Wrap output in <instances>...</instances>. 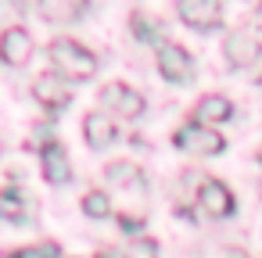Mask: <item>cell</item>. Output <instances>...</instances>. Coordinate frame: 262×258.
<instances>
[{
  "mask_svg": "<svg viewBox=\"0 0 262 258\" xmlns=\"http://www.w3.org/2000/svg\"><path fill=\"white\" fill-rule=\"evenodd\" d=\"M104 183H108V197H112V215H119L122 229H140L144 215H147V183L144 172L129 161H112L104 169Z\"/></svg>",
  "mask_w": 262,
  "mask_h": 258,
  "instance_id": "1",
  "label": "cell"
},
{
  "mask_svg": "<svg viewBox=\"0 0 262 258\" xmlns=\"http://www.w3.org/2000/svg\"><path fill=\"white\" fill-rule=\"evenodd\" d=\"M47 54H51V65H54V72H58L61 79H90V76L97 72V58H94L83 43H76V40H69V36L54 40V43L47 47Z\"/></svg>",
  "mask_w": 262,
  "mask_h": 258,
  "instance_id": "2",
  "label": "cell"
},
{
  "mask_svg": "<svg viewBox=\"0 0 262 258\" xmlns=\"http://www.w3.org/2000/svg\"><path fill=\"white\" fill-rule=\"evenodd\" d=\"M223 54H226V61H230L233 68H248V65H255L258 54H262V36H258L255 29H233V33L223 40Z\"/></svg>",
  "mask_w": 262,
  "mask_h": 258,
  "instance_id": "3",
  "label": "cell"
},
{
  "mask_svg": "<svg viewBox=\"0 0 262 258\" xmlns=\"http://www.w3.org/2000/svg\"><path fill=\"white\" fill-rule=\"evenodd\" d=\"M172 144H176L180 151H194V154H219V151L226 147L223 136H219L212 126H201V122H187V126H180L176 136H172Z\"/></svg>",
  "mask_w": 262,
  "mask_h": 258,
  "instance_id": "4",
  "label": "cell"
},
{
  "mask_svg": "<svg viewBox=\"0 0 262 258\" xmlns=\"http://www.w3.org/2000/svg\"><path fill=\"white\" fill-rule=\"evenodd\" d=\"M101 104L112 115H119V119H140L144 115V97L133 86H126V83H108L101 90Z\"/></svg>",
  "mask_w": 262,
  "mask_h": 258,
  "instance_id": "5",
  "label": "cell"
},
{
  "mask_svg": "<svg viewBox=\"0 0 262 258\" xmlns=\"http://www.w3.org/2000/svg\"><path fill=\"white\" fill-rule=\"evenodd\" d=\"M176 15L180 22H187L190 29H215L223 22V8H219V0H180L176 4Z\"/></svg>",
  "mask_w": 262,
  "mask_h": 258,
  "instance_id": "6",
  "label": "cell"
},
{
  "mask_svg": "<svg viewBox=\"0 0 262 258\" xmlns=\"http://www.w3.org/2000/svg\"><path fill=\"white\" fill-rule=\"evenodd\" d=\"M158 72L169 83H187L194 76V61H190V54L180 43H162L158 47Z\"/></svg>",
  "mask_w": 262,
  "mask_h": 258,
  "instance_id": "7",
  "label": "cell"
},
{
  "mask_svg": "<svg viewBox=\"0 0 262 258\" xmlns=\"http://www.w3.org/2000/svg\"><path fill=\"white\" fill-rule=\"evenodd\" d=\"M198 204H201L205 215H212V219H226V215L233 212V194H230L226 183H219V179H205V183L198 186Z\"/></svg>",
  "mask_w": 262,
  "mask_h": 258,
  "instance_id": "8",
  "label": "cell"
},
{
  "mask_svg": "<svg viewBox=\"0 0 262 258\" xmlns=\"http://www.w3.org/2000/svg\"><path fill=\"white\" fill-rule=\"evenodd\" d=\"M33 58V36L22 26H11L0 33V61L4 65H26Z\"/></svg>",
  "mask_w": 262,
  "mask_h": 258,
  "instance_id": "9",
  "label": "cell"
},
{
  "mask_svg": "<svg viewBox=\"0 0 262 258\" xmlns=\"http://www.w3.org/2000/svg\"><path fill=\"white\" fill-rule=\"evenodd\" d=\"M40 161H43V179H47V183L61 186V183H69V179H72L69 154H65V147H61L58 140H47V144L40 147Z\"/></svg>",
  "mask_w": 262,
  "mask_h": 258,
  "instance_id": "10",
  "label": "cell"
},
{
  "mask_svg": "<svg viewBox=\"0 0 262 258\" xmlns=\"http://www.w3.org/2000/svg\"><path fill=\"white\" fill-rule=\"evenodd\" d=\"M33 93H36V101H40L43 108H51V111H61V108L69 104V97H72L61 76H40V79L33 83Z\"/></svg>",
  "mask_w": 262,
  "mask_h": 258,
  "instance_id": "11",
  "label": "cell"
},
{
  "mask_svg": "<svg viewBox=\"0 0 262 258\" xmlns=\"http://www.w3.org/2000/svg\"><path fill=\"white\" fill-rule=\"evenodd\" d=\"M194 115H198L194 122H201V126L230 122V119H233V104H230V97H223V93H208V97H201V101H198Z\"/></svg>",
  "mask_w": 262,
  "mask_h": 258,
  "instance_id": "12",
  "label": "cell"
},
{
  "mask_svg": "<svg viewBox=\"0 0 262 258\" xmlns=\"http://www.w3.org/2000/svg\"><path fill=\"white\" fill-rule=\"evenodd\" d=\"M83 133H86L90 147H108L115 140V119L104 115V111H90L86 122H83Z\"/></svg>",
  "mask_w": 262,
  "mask_h": 258,
  "instance_id": "13",
  "label": "cell"
},
{
  "mask_svg": "<svg viewBox=\"0 0 262 258\" xmlns=\"http://www.w3.org/2000/svg\"><path fill=\"white\" fill-rule=\"evenodd\" d=\"M40 15L51 18V22H69V18H79L83 15V4H76V0H40Z\"/></svg>",
  "mask_w": 262,
  "mask_h": 258,
  "instance_id": "14",
  "label": "cell"
},
{
  "mask_svg": "<svg viewBox=\"0 0 262 258\" xmlns=\"http://www.w3.org/2000/svg\"><path fill=\"white\" fill-rule=\"evenodd\" d=\"M26 215V197L18 190H0V219H8V222H18Z\"/></svg>",
  "mask_w": 262,
  "mask_h": 258,
  "instance_id": "15",
  "label": "cell"
},
{
  "mask_svg": "<svg viewBox=\"0 0 262 258\" xmlns=\"http://www.w3.org/2000/svg\"><path fill=\"white\" fill-rule=\"evenodd\" d=\"M83 212H86L90 219H104V215H112V197H108L104 190H90V194L83 197Z\"/></svg>",
  "mask_w": 262,
  "mask_h": 258,
  "instance_id": "16",
  "label": "cell"
},
{
  "mask_svg": "<svg viewBox=\"0 0 262 258\" xmlns=\"http://www.w3.org/2000/svg\"><path fill=\"white\" fill-rule=\"evenodd\" d=\"M126 258H158V244L151 237H137L126 251Z\"/></svg>",
  "mask_w": 262,
  "mask_h": 258,
  "instance_id": "17",
  "label": "cell"
},
{
  "mask_svg": "<svg viewBox=\"0 0 262 258\" xmlns=\"http://www.w3.org/2000/svg\"><path fill=\"white\" fill-rule=\"evenodd\" d=\"M61 251L54 247V244H33V247H22V251H15L11 258H58Z\"/></svg>",
  "mask_w": 262,
  "mask_h": 258,
  "instance_id": "18",
  "label": "cell"
},
{
  "mask_svg": "<svg viewBox=\"0 0 262 258\" xmlns=\"http://www.w3.org/2000/svg\"><path fill=\"white\" fill-rule=\"evenodd\" d=\"M97 258H115V251H101V254H97Z\"/></svg>",
  "mask_w": 262,
  "mask_h": 258,
  "instance_id": "19",
  "label": "cell"
},
{
  "mask_svg": "<svg viewBox=\"0 0 262 258\" xmlns=\"http://www.w3.org/2000/svg\"><path fill=\"white\" fill-rule=\"evenodd\" d=\"M230 258H248V254H244V251H233V254H230Z\"/></svg>",
  "mask_w": 262,
  "mask_h": 258,
  "instance_id": "20",
  "label": "cell"
},
{
  "mask_svg": "<svg viewBox=\"0 0 262 258\" xmlns=\"http://www.w3.org/2000/svg\"><path fill=\"white\" fill-rule=\"evenodd\" d=\"M258 22H262V8H258Z\"/></svg>",
  "mask_w": 262,
  "mask_h": 258,
  "instance_id": "21",
  "label": "cell"
},
{
  "mask_svg": "<svg viewBox=\"0 0 262 258\" xmlns=\"http://www.w3.org/2000/svg\"><path fill=\"white\" fill-rule=\"evenodd\" d=\"M258 161H262V151H258Z\"/></svg>",
  "mask_w": 262,
  "mask_h": 258,
  "instance_id": "22",
  "label": "cell"
}]
</instances>
